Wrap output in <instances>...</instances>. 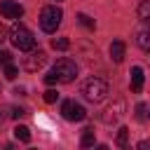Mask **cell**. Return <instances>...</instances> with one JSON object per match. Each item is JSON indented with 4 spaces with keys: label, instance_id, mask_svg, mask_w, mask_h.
I'll return each mask as SVG.
<instances>
[{
    "label": "cell",
    "instance_id": "7402d4cb",
    "mask_svg": "<svg viewBox=\"0 0 150 150\" xmlns=\"http://www.w3.org/2000/svg\"><path fill=\"white\" fill-rule=\"evenodd\" d=\"M136 110H138V120H143V117H145V115H143V112H145V103H138Z\"/></svg>",
    "mask_w": 150,
    "mask_h": 150
},
{
    "label": "cell",
    "instance_id": "2e32d148",
    "mask_svg": "<svg viewBox=\"0 0 150 150\" xmlns=\"http://www.w3.org/2000/svg\"><path fill=\"white\" fill-rule=\"evenodd\" d=\"M77 21H80V26H84V28H89V30H94V26H96V21H94L89 14H77Z\"/></svg>",
    "mask_w": 150,
    "mask_h": 150
},
{
    "label": "cell",
    "instance_id": "30bf717a",
    "mask_svg": "<svg viewBox=\"0 0 150 150\" xmlns=\"http://www.w3.org/2000/svg\"><path fill=\"white\" fill-rule=\"evenodd\" d=\"M124 49H127V47H124L122 40H112V42H110V59H112L115 63H120V61L124 59Z\"/></svg>",
    "mask_w": 150,
    "mask_h": 150
},
{
    "label": "cell",
    "instance_id": "ac0fdd59",
    "mask_svg": "<svg viewBox=\"0 0 150 150\" xmlns=\"http://www.w3.org/2000/svg\"><path fill=\"white\" fill-rule=\"evenodd\" d=\"M16 73H19V70H16V66H14V63H7V66H5V77H7V80H14V77H16Z\"/></svg>",
    "mask_w": 150,
    "mask_h": 150
},
{
    "label": "cell",
    "instance_id": "9c48e42d",
    "mask_svg": "<svg viewBox=\"0 0 150 150\" xmlns=\"http://www.w3.org/2000/svg\"><path fill=\"white\" fill-rule=\"evenodd\" d=\"M122 101H117L115 105H110V108H105V112H103V122L105 124H110V122H117L120 120V115H122Z\"/></svg>",
    "mask_w": 150,
    "mask_h": 150
},
{
    "label": "cell",
    "instance_id": "52a82bcc",
    "mask_svg": "<svg viewBox=\"0 0 150 150\" xmlns=\"http://www.w3.org/2000/svg\"><path fill=\"white\" fill-rule=\"evenodd\" d=\"M134 40L143 52H150V21H143L136 30H134Z\"/></svg>",
    "mask_w": 150,
    "mask_h": 150
},
{
    "label": "cell",
    "instance_id": "5bb4252c",
    "mask_svg": "<svg viewBox=\"0 0 150 150\" xmlns=\"http://www.w3.org/2000/svg\"><path fill=\"white\" fill-rule=\"evenodd\" d=\"M138 19L150 21V0H143V2L138 5Z\"/></svg>",
    "mask_w": 150,
    "mask_h": 150
},
{
    "label": "cell",
    "instance_id": "5b68a950",
    "mask_svg": "<svg viewBox=\"0 0 150 150\" xmlns=\"http://www.w3.org/2000/svg\"><path fill=\"white\" fill-rule=\"evenodd\" d=\"M61 115H63L68 122H80V120L87 117V110H84L80 103H75V101H63V103H61Z\"/></svg>",
    "mask_w": 150,
    "mask_h": 150
},
{
    "label": "cell",
    "instance_id": "6da1fadb",
    "mask_svg": "<svg viewBox=\"0 0 150 150\" xmlns=\"http://www.w3.org/2000/svg\"><path fill=\"white\" fill-rule=\"evenodd\" d=\"M82 94L87 96V101H91V103H98V101H103V98L110 94V87H108V82H105L103 77H96V75H91V77L84 82V87H82Z\"/></svg>",
    "mask_w": 150,
    "mask_h": 150
},
{
    "label": "cell",
    "instance_id": "cb8c5ba5",
    "mask_svg": "<svg viewBox=\"0 0 150 150\" xmlns=\"http://www.w3.org/2000/svg\"><path fill=\"white\" fill-rule=\"evenodd\" d=\"M21 115H23L21 108H14V110H12V117H21Z\"/></svg>",
    "mask_w": 150,
    "mask_h": 150
},
{
    "label": "cell",
    "instance_id": "484cf974",
    "mask_svg": "<svg viewBox=\"0 0 150 150\" xmlns=\"http://www.w3.org/2000/svg\"><path fill=\"white\" fill-rule=\"evenodd\" d=\"M2 110H5V108H0V122H2V120H5V117H7V115H5V112H2Z\"/></svg>",
    "mask_w": 150,
    "mask_h": 150
},
{
    "label": "cell",
    "instance_id": "44dd1931",
    "mask_svg": "<svg viewBox=\"0 0 150 150\" xmlns=\"http://www.w3.org/2000/svg\"><path fill=\"white\" fill-rule=\"evenodd\" d=\"M56 82H59V80H56V75L49 70V73L45 75V84H49V87H52V84H56Z\"/></svg>",
    "mask_w": 150,
    "mask_h": 150
},
{
    "label": "cell",
    "instance_id": "9a60e30c",
    "mask_svg": "<svg viewBox=\"0 0 150 150\" xmlns=\"http://www.w3.org/2000/svg\"><path fill=\"white\" fill-rule=\"evenodd\" d=\"M52 47L59 49V52H66V49L70 47V40H68V38H54V40H52Z\"/></svg>",
    "mask_w": 150,
    "mask_h": 150
},
{
    "label": "cell",
    "instance_id": "4fadbf2b",
    "mask_svg": "<svg viewBox=\"0 0 150 150\" xmlns=\"http://www.w3.org/2000/svg\"><path fill=\"white\" fill-rule=\"evenodd\" d=\"M14 138H19V141L28 143V141H30V129H28V127H23V124H16V127H14Z\"/></svg>",
    "mask_w": 150,
    "mask_h": 150
},
{
    "label": "cell",
    "instance_id": "7c38bea8",
    "mask_svg": "<svg viewBox=\"0 0 150 150\" xmlns=\"http://www.w3.org/2000/svg\"><path fill=\"white\" fill-rule=\"evenodd\" d=\"M94 143H96L94 129H84V131H82V138H80V145H82V148H94Z\"/></svg>",
    "mask_w": 150,
    "mask_h": 150
},
{
    "label": "cell",
    "instance_id": "3957f363",
    "mask_svg": "<svg viewBox=\"0 0 150 150\" xmlns=\"http://www.w3.org/2000/svg\"><path fill=\"white\" fill-rule=\"evenodd\" d=\"M61 19H63V12L56 5H49L40 12V28L45 33H56V28L61 26Z\"/></svg>",
    "mask_w": 150,
    "mask_h": 150
},
{
    "label": "cell",
    "instance_id": "603a6c76",
    "mask_svg": "<svg viewBox=\"0 0 150 150\" xmlns=\"http://www.w3.org/2000/svg\"><path fill=\"white\" fill-rule=\"evenodd\" d=\"M5 38H9V30H7V28H5L2 23H0V42H2Z\"/></svg>",
    "mask_w": 150,
    "mask_h": 150
},
{
    "label": "cell",
    "instance_id": "ba28073f",
    "mask_svg": "<svg viewBox=\"0 0 150 150\" xmlns=\"http://www.w3.org/2000/svg\"><path fill=\"white\" fill-rule=\"evenodd\" d=\"M0 14L5 19H21L23 16V7L14 0H2L0 2Z\"/></svg>",
    "mask_w": 150,
    "mask_h": 150
},
{
    "label": "cell",
    "instance_id": "e0dca14e",
    "mask_svg": "<svg viewBox=\"0 0 150 150\" xmlns=\"http://www.w3.org/2000/svg\"><path fill=\"white\" fill-rule=\"evenodd\" d=\"M127 141H129V129L127 127H120V131H117V145L120 148H127Z\"/></svg>",
    "mask_w": 150,
    "mask_h": 150
},
{
    "label": "cell",
    "instance_id": "d4e9b609",
    "mask_svg": "<svg viewBox=\"0 0 150 150\" xmlns=\"http://www.w3.org/2000/svg\"><path fill=\"white\" fill-rule=\"evenodd\" d=\"M138 148H141V150H145V148H150V141H141V143H138Z\"/></svg>",
    "mask_w": 150,
    "mask_h": 150
},
{
    "label": "cell",
    "instance_id": "d6986e66",
    "mask_svg": "<svg viewBox=\"0 0 150 150\" xmlns=\"http://www.w3.org/2000/svg\"><path fill=\"white\" fill-rule=\"evenodd\" d=\"M56 98H59L56 89H47L45 91V103H56Z\"/></svg>",
    "mask_w": 150,
    "mask_h": 150
},
{
    "label": "cell",
    "instance_id": "ffe728a7",
    "mask_svg": "<svg viewBox=\"0 0 150 150\" xmlns=\"http://www.w3.org/2000/svg\"><path fill=\"white\" fill-rule=\"evenodd\" d=\"M0 63H2V66L12 63V54H9V52H5V49H0Z\"/></svg>",
    "mask_w": 150,
    "mask_h": 150
},
{
    "label": "cell",
    "instance_id": "8992f818",
    "mask_svg": "<svg viewBox=\"0 0 150 150\" xmlns=\"http://www.w3.org/2000/svg\"><path fill=\"white\" fill-rule=\"evenodd\" d=\"M45 63H47V54H45L42 49H30V54L23 59V68H26L28 73H35V70H40Z\"/></svg>",
    "mask_w": 150,
    "mask_h": 150
},
{
    "label": "cell",
    "instance_id": "7a4b0ae2",
    "mask_svg": "<svg viewBox=\"0 0 150 150\" xmlns=\"http://www.w3.org/2000/svg\"><path fill=\"white\" fill-rule=\"evenodd\" d=\"M9 40H12V45H14L16 49H21V52L35 49V38H33V33H30L23 23H14V26L9 28Z\"/></svg>",
    "mask_w": 150,
    "mask_h": 150
},
{
    "label": "cell",
    "instance_id": "277c9868",
    "mask_svg": "<svg viewBox=\"0 0 150 150\" xmlns=\"http://www.w3.org/2000/svg\"><path fill=\"white\" fill-rule=\"evenodd\" d=\"M52 73L56 75V80H59L61 84H68V82H73V80L77 77V63L70 61V59H59V61L54 63Z\"/></svg>",
    "mask_w": 150,
    "mask_h": 150
},
{
    "label": "cell",
    "instance_id": "8fae6325",
    "mask_svg": "<svg viewBox=\"0 0 150 150\" xmlns=\"http://www.w3.org/2000/svg\"><path fill=\"white\" fill-rule=\"evenodd\" d=\"M143 89V68L134 66L131 68V91H141Z\"/></svg>",
    "mask_w": 150,
    "mask_h": 150
}]
</instances>
